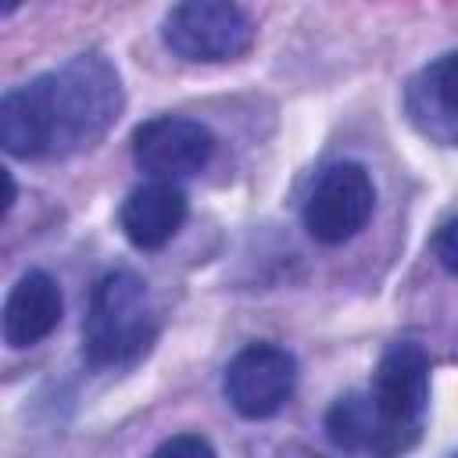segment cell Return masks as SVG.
<instances>
[{
  "label": "cell",
  "instance_id": "3",
  "mask_svg": "<svg viewBox=\"0 0 458 458\" xmlns=\"http://www.w3.org/2000/svg\"><path fill=\"white\" fill-rule=\"evenodd\" d=\"M429 351L415 340H397L379 354L372 386L365 394L390 458H401L422 437V422L429 411Z\"/></svg>",
  "mask_w": 458,
  "mask_h": 458
},
{
  "label": "cell",
  "instance_id": "2",
  "mask_svg": "<svg viewBox=\"0 0 458 458\" xmlns=\"http://www.w3.org/2000/svg\"><path fill=\"white\" fill-rule=\"evenodd\" d=\"M154 311L147 283L132 268H114L97 279L82 318V361L89 369L132 365L154 340Z\"/></svg>",
  "mask_w": 458,
  "mask_h": 458
},
{
  "label": "cell",
  "instance_id": "10",
  "mask_svg": "<svg viewBox=\"0 0 458 458\" xmlns=\"http://www.w3.org/2000/svg\"><path fill=\"white\" fill-rule=\"evenodd\" d=\"M404 107L411 125L440 143V147H454L458 140V114H454V54H440L437 61L422 64L408 89H404Z\"/></svg>",
  "mask_w": 458,
  "mask_h": 458
},
{
  "label": "cell",
  "instance_id": "9",
  "mask_svg": "<svg viewBox=\"0 0 458 458\" xmlns=\"http://www.w3.org/2000/svg\"><path fill=\"white\" fill-rule=\"evenodd\" d=\"M190 215V200L175 182H161L150 179L143 186H136L122 208H118V225L125 233V240L136 250H161L186 222Z\"/></svg>",
  "mask_w": 458,
  "mask_h": 458
},
{
  "label": "cell",
  "instance_id": "12",
  "mask_svg": "<svg viewBox=\"0 0 458 458\" xmlns=\"http://www.w3.org/2000/svg\"><path fill=\"white\" fill-rule=\"evenodd\" d=\"M150 458H218V454H215L208 437H200V433H175V437L161 440Z\"/></svg>",
  "mask_w": 458,
  "mask_h": 458
},
{
  "label": "cell",
  "instance_id": "7",
  "mask_svg": "<svg viewBox=\"0 0 458 458\" xmlns=\"http://www.w3.org/2000/svg\"><path fill=\"white\" fill-rule=\"evenodd\" d=\"M215 132L182 114H157L136 125L132 132V161L140 172L161 182H175L197 175L215 157Z\"/></svg>",
  "mask_w": 458,
  "mask_h": 458
},
{
  "label": "cell",
  "instance_id": "14",
  "mask_svg": "<svg viewBox=\"0 0 458 458\" xmlns=\"http://www.w3.org/2000/svg\"><path fill=\"white\" fill-rule=\"evenodd\" d=\"M14 200H18V186H14L11 172H7V168H0V222L7 218V211L14 208Z\"/></svg>",
  "mask_w": 458,
  "mask_h": 458
},
{
  "label": "cell",
  "instance_id": "4",
  "mask_svg": "<svg viewBox=\"0 0 458 458\" xmlns=\"http://www.w3.org/2000/svg\"><path fill=\"white\" fill-rule=\"evenodd\" d=\"M161 39L182 61L225 64V61L243 57L254 47L258 25L240 4L186 0V4H175L161 18Z\"/></svg>",
  "mask_w": 458,
  "mask_h": 458
},
{
  "label": "cell",
  "instance_id": "15",
  "mask_svg": "<svg viewBox=\"0 0 458 458\" xmlns=\"http://www.w3.org/2000/svg\"><path fill=\"white\" fill-rule=\"evenodd\" d=\"M11 11H18V7H14V4H0V18H4V14H11Z\"/></svg>",
  "mask_w": 458,
  "mask_h": 458
},
{
  "label": "cell",
  "instance_id": "6",
  "mask_svg": "<svg viewBox=\"0 0 458 458\" xmlns=\"http://www.w3.org/2000/svg\"><path fill=\"white\" fill-rule=\"evenodd\" d=\"M297 386V358L279 344H247L222 376V394L243 419H272Z\"/></svg>",
  "mask_w": 458,
  "mask_h": 458
},
{
  "label": "cell",
  "instance_id": "8",
  "mask_svg": "<svg viewBox=\"0 0 458 458\" xmlns=\"http://www.w3.org/2000/svg\"><path fill=\"white\" fill-rule=\"evenodd\" d=\"M61 315H64V297L57 279L43 268H29L4 301L0 333L14 351H25L47 340L61 326Z\"/></svg>",
  "mask_w": 458,
  "mask_h": 458
},
{
  "label": "cell",
  "instance_id": "1",
  "mask_svg": "<svg viewBox=\"0 0 458 458\" xmlns=\"http://www.w3.org/2000/svg\"><path fill=\"white\" fill-rule=\"evenodd\" d=\"M118 68L86 50L0 93V150L18 161H54L97 147L122 118Z\"/></svg>",
  "mask_w": 458,
  "mask_h": 458
},
{
  "label": "cell",
  "instance_id": "11",
  "mask_svg": "<svg viewBox=\"0 0 458 458\" xmlns=\"http://www.w3.org/2000/svg\"><path fill=\"white\" fill-rule=\"evenodd\" d=\"M326 437L333 447L347 451V454H365V458H390L383 429L372 415L369 394L365 390H351L344 397L333 401V408L326 411Z\"/></svg>",
  "mask_w": 458,
  "mask_h": 458
},
{
  "label": "cell",
  "instance_id": "5",
  "mask_svg": "<svg viewBox=\"0 0 458 458\" xmlns=\"http://www.w3.org/2000/svg\"><path fill=\"white\" fill-rule=\"evenodd\" d=\"M376 211V182L358 161H333L311 182L301 222L308 236L322 247H340L354 240Z\"/></svg>",
  "mask_w": 458,
  "mask_h": 458
},
{
  "label": "cell",
  "instance_id": "13",
  "mask_svg": "<svg viewBox=\"0 0 458 458\" xmlns=\"http://www.w3.org/2000/svg\"><path fill=\"white\" fill-rule=\"evenodd\" d=\"M454 215L451 218H444L440 222V229H437V236H433V250H437V258H440V265H444V272L447 276H454L458 272V247H454Z\"/></svg>",
  "mask_w": 458,
  "mask_h": 458
}]
</instances>
